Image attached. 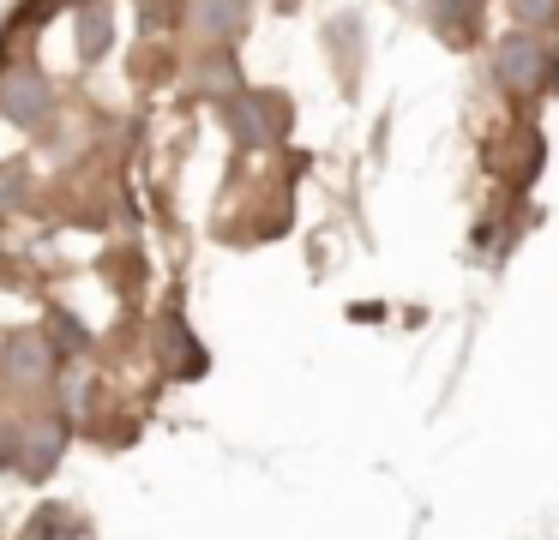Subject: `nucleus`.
Returning a JSON list of instances; mask_svg holds the SVG:
<instances>
[{"mask_svg": "<svg viewBox=\"0 0 559 540\" xmlns=\"http://www.w3.org/2000/svg\"><path fill=\"white\" fill-rule=\"evenodd\" d=\"M499 79H506L511 91H530V84H542V79H559V60L547 55L530 31H518V36L499 43Z\"/></svg>", "mask_w": 559, "mask_h": 540, "instance_id": "f257e3e1", "label": "nucleus"}, {"mask_svg": "<svg viewBox=\"0 0 559 540\" xmlns=\"http://www.w3.org/2000/svg\"><path fill=\"white\" fill-rule=\"evenodd\" d=\"M0 115L13 120V127H37V120H49V79H37V72L0 79Z\"/></svg>", "mask_w": 559, "mask_h": 540, "instance_id": "f03ea898", "label": "nucleus"}, {"mask_svg": "<svg viewBox=\"0 0 559 540\" xmlns=\"http://www.w3.org/2000/svg\"><path fill=\"white\" fill-rule=\"evenodd\" d=\"M235 132H241V144H277L283 103L277 96H241V103H235Z\"/></svg>", "mask_w": 559, "mask_h": 540, "instance_id": "7ed1b4c3", "label": "nucleus"}, {"mask_svg": "<svg viewBox=\"0 0 559 540\" xmlns=\"http://www.w3.org/2000/svg\"><path fill=\"white\" fill-rule=\"evenodd\" d=\"M193 19L205 36H235L247 24V0H193Z\"/></svg>", "mask_w": 559, "mask_h": 540, "instance_id": "20e7f679", "label": "nucleus"}, {"mask_svg": "<svg viewBox=\"0 0 559 540\" xmlns=\"http://www.w3.org/2000/svg\"><path fill=\"white\" fill-rule=\"evenodd\" d=\"M469 19H475V0H433V24L451 36V43L469 36Z\"/></svg>", "mask_w": 559, "mask_h": 540, "instance_id": "39448f33", "label": "nucleus"}, {"mask_svg": "<svg viewBox=\"0 0 559 540\" xmlns=\"http://www.w3.org/2000/svg\"><path fill=\"white\" fill-rule=\"evenodd\" d=\"M79 55H85V60L109 55V12H103V7L79 19Z\"/></svg>", "mask_w": 559, "mask_h": 540, "instance_id": "423d86ee", "label": "nucleus"}, {"mask_svg": "<svg viewBox=\"0 0 559 540\" xmlns=\"http://www.w3.org/2000/svg\"><path fill=\"white\" fill-rule=\"evenodd\" d=\"M511 7H518V19H530V31H535V24H547L559 12V0H511Z\"/></svg>", "mask_w": 559, "mask_h": 540, "instance_id": "0eeeda50", "label": "nucleus"}]
</instances>
